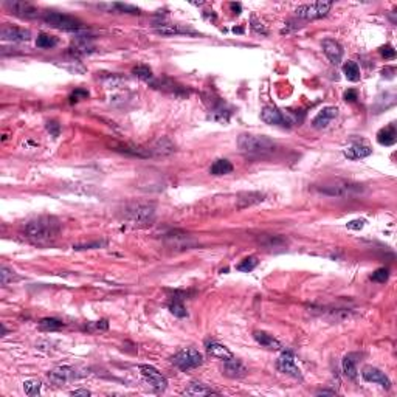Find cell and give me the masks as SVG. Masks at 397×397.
Returning <instances> with one entry per match:
<instances>
[{"label": "cell", "instance_id": "42", "mask_svg": "<svg viewBox=\"0 0 397 397\" xmlns=\"http://www.w3.org/2000/svg\"><path fill=\"white\" fill-rule=\"evenodd\" d=\"M365 223H366V222H365L363 219H357V220H351V222H348V225H346V227H348L349 230H361V228L365 227Z\"/></svg>", "mask_w": 397, "mask_h": 397}, {"label": "cell", "instance_id": "20", "mask_svg": "<svg viewBox=\"0 0 397 397\" xmlns=\"http://www.w3.org/2000/svg\"><path fill=\"white\" fill-rule=\"evenodd\" d=\"M253 338L259 343L262 348H267L270 351H281L283 349V344L276 340L273 335H270V334H267L264 331H256L253 334Z\"/></svg>", "mask_w": 397, "mask_h": 397}, {"label": "cell", "instance_id": "28", "mask_svg": "<svg viewBox=\"0 0 397 397\" xmlns=\"http://www.w3.org/2000/svg\"><path fill=\"white\" fill-rule=\"evenodd\" d=\"M65 324L58 320V318H42L39 321V329L41 331H47V332H51V331H59L62 329Z\"/></svg>", "mask_w": 397, "mask_h": 397}, {"label": "cell", "instance_id": "10", "mask_svg": "<svg viewBox=\"0 0 397 397\" xmlns=\"http://www.w3.org/2000/svg\"><path fill=\"white\" fill-rule=\"evenodd\" d=\"M276 369L283 374H286V375L293 377V378H303L300 368L295 365V357H293V354L290 351H284L278 357V360H276Z\"/></svg>", "mask_w": 397, "mask_h": 397}, {"label": "cell", "instance_id": "7", "mask_svg": "<svg viewBox=\"0 0 397 397\" xmlns=\"http://www.w3.org/2000/svg\"><path fill=\"white\" fill-rule=\"evenodd\" d=\"M171 361H172V365L177 366L179 369L189 371V369H194L203 363V355L197 349L186 348V349L179 351L176 355H172Z\"/></svg>", "mask_w": 397, "mask_h": 397}, {"label": "cell", "instance_id": "30", "mask_svg": "<svg viewBox=\"0 0 397 397\" xmlns=\"http://www.w3.org/2000/svg\"><path fill=\"white\" fill-rule=\"evenodd\" d=\"M41 386H42V383L39 380H34V378H30V380L24 382V391L30 397L39 395L41 394Z\"/></svg>", "mask_w": 397, "mask_h": 397}, {"label": "cell", "instance_id": "23", "mask_svg": "<svg viewBox=\"0 0 397 397\" xmlns=\"http://www.w3.org/2000/svg\"><path fill=\"white\" fill-rule=\"evenodd\" d=\"M185 395H210V394H219V391L210 388L208 385L200 383V382H193L189 386L183 391Z\"/></svg>", "mask_w": 397, "mask_h": 397}, {"label": "cell", "instance_id": "18", "mask_svg": "<svg viewBox=\"0 0 397 397\" xmlns=\"http://www.w3.org/2000/svg\"><path fill=\"white\" fill-rule=\"evenodd\" d=\"M222 374L230 377V378H240V377H244L247 374V369H245V366L240 363L239 360L231 358L228 361H223Z\"/></svg>", "mask_w": 397, "mask_h": 397}, {"label": "cell", "instance_id": "2", "mask_svg": "<svg viewBox=\"0 0 397 397\" xmlns=\"http://www.w3.org/2000/svg\"><path fill=\"white\" fill-rule=\"evenodd\" d=\"M314 189L317 193L327 196V197H354L365 191V186L343 179H332L326 180L323 183L314 185Z\"/></svg>", "mask_w": 397, "mask_h": 397}, {"label": "cell", "instance_id": "9", "mask_svg": "<svg viewBox=\"0 0 397 397\" xmlns=\"http://www.w3.org/2000/svg\"><path fill=\"white\" fill-rule=\"evenodd\" d=\"M4 8L10 14L22 17V19H34L39 16V10L28 2H24V0H7V2H4Z\"/></svg>", "mask_w": 397, "mask_h": 397}, {"label": "cell", "instance_id": "34", "mask_svg": "<svg viewBox=\"0 0 397 397\" xmlns=\"http://www.w3.org/2000/svg\"><path fill=\"white\" fill-rule=\"evenodd\" d=\"M90 51H92V47L85 41L78 42V44L70 47V53H73V55H87V53H90Z\"/></svg>", "mask_w": 397, "mask_h": 397}, {"label": "cell", "instance_id": "6", "mask_svg": "<svg viewBox=\"0 0 397 397\" xmlns=\"http://www.w3.org/2000/svg\"><path fill=\"white\" fill-rule=\"evenodd\" d=\"M262 121L270 124V126H280V127H292L293 124H297V116L287 112V110H281L278 107L273 106H267L264 107L262 113H261Z\"/></svg>", "mask_w": 397, "mask_h": 397}, {"label": "cell", "instance_id": "26", "mask_svg": "<svg viewBox=\"0 0 397 397\" xmlns=\"http://www.w3.org/2000/svg\"><path fill=\"white\" fill-rule=\"evenodd\" d=\"M343 73L344 76H346L348 81H352V82H357L360 81V68L357 65V62L354 61H348V62H344L343 64Z\"/></svg>", "mask_w": 397, "mask_h": 397}, {"label": "cell", "instance_id": "19", "mask_svg": "<svg viewBox=\"0 0 397 397\" xmlns=\"http://www.w3.org/2000/svg\"><path fill=\"white\" fill-rule=\"evenodd\" d=\"M206 352H208L211 357L214 358H219L222 361H228L231 358H234L233 352L227 348V346H223V344L217 343V341H210V343H206Z\"/></svg>", "mask_w": 397, "mask_h": 397}, {"label": "cell", "instance_id": "39", "mask_svg": "<svg viewBox=\"0 0 397 397\" xmlns=\"http://www.w3.org/2000/svg\"><path fill=\"white\" fill-rule=\"evenodd\" d=\"M89 98V92L84 90V89H76L72 95H70V102H78L81 99H85Z\"/></svg>", "mask_w": 397, "mask_h": 397}, {"label": "cell", "instance_id": "47", "mask_svg": "<svg viewBox=\"0 0 397 397\" xmlns=\"http://www.w3.org/2000/svg\"><path fill=\"white\" fill-rule=\"evenodd\" d=\"M323 394H331V395H334L335 392L334 391H318L317 392V395H323Z\"/></svg>", "mask_w": 397, "mask_h": 397}, {"label": "cell", "instance_id": "35", "mask_svg": "<svg viewBox=\"0 0 397 397\" xmlns=\"http://www.w3.org/2000/svg\"><path fill=\"white\" fill-rule=\"evenodd\" d=\"M388 278H389V270L385 269V267L377 269V270L371 275V280L375 281V283H385V281H388Z\"/></svg>", "mask_w": 397, "mask_h": 397}, {"label": "cell", "instance_id": "22", "mask_svg": "<svg viewBox=\"0 0 397 397\" xmlns=\"http://www.w3.org/2000/svg\"><path fill=\"white\" fill-rule=\"evenodd\" d=\"M377 142L382 146H392L397 142V130L394 124H388L386 127L377 132Z\"/></svg>", "mask_w": 397, "mask_h": 397}, {"label": "cell", "instance_id": "45", "mask_svg": "<svg viewBox=\"0 0 397 397\" xmlns=\"http://www.w3.org/2000/svg\"><path fill=\"white\" fill-rule=\"evenodd\" d=\"M70 394L75 395V397H78V395H85V397H87V395H90L92 392H90L89 389H75V391H72Z\"/></svg>", "mask_w": 397, "mask_h": 397}, {"label": "cell", "instance_id": "37", "mask_svg": "<svg viewBox=\"0 0 397 397\" xmlns=\"http://www.w3.org/2000/svg\"><path fill=\"white\" fill-rule=\"evenodd\" d=\"M104 245H106V242H102V240H95V242H85V244L73 245V248L75 250H93V248H101Z\"/></svg>", "mask_w": 397, "mask_h": 397}, {"label": "cell", "instance_id": "16", "mask_svg": "<svg viewBox=\"0 0 397 397\" xmlns=\"http://www.w3.org/2000/svg\"><path fill=\"white\" fill-rule=\"evenodd\" d=\"M338 115V109L334 107V106H327V107H323L317 115L315 118L312 119V126L315 129H324L331 124V121L334 118H337Z\"/></svg>", "mask_w": 397, "mask_h": 397}, {"label": "cell", "instance_id": "17", "mask_svg": "<svg viewBox=\"0 0 397 397\" xmlns=\"http://www.w3.org/2000/svg\"><path fill=\"white\" fill-rule=\"evenodd\" d=\"M344 157L349 160H360V159H366L372 154L371 146L365 145V143H352L351 146H348L346 149L343 151Z\"/></svg>", "mask_w": 397, "mask_h": 397}, {"label": "cell", "instance_id": "15", "mask_svg": "<svg viewBox=\"0 0 397 397\" xmlns=\"http://www.w3.org/2000/svg\"><path fill=\"white\" fill-rule=\"evenodd\" d=\"M323 51H324L326 58L329 59L334 65H338L343 59V55H344V50L340 45V42H337L334 39H324L323 41Z\"/></svg>", "mask_w": 397, "mask_h": 397}, {"label": "cell", "instance_id": "24", "mask_svg": "<svg viewBox=\"0 0 397 397\" xmlns=\"http://www.w3.org/2000/svg\"><path fill=\"white\" fill-rule=\"evenodd\" d=\"M230 172H233V165L227 159H217L210 168V174L213 176H227Z\"/></svg>", "mask_w": 397, "mask_h": 397}, {"label": "cell", "instance_id": "3", "mask_svg": "<svg viewBox=\"0 0 397 397\" xmlns=\"http://www.w3.org/2000/svg\"><path fill=\"white\" fill-rule=\"evenodd\" d=\"M237 148L240 152L250 155H264L272 154L276 149V143L264 135H250L242 134L237 138Z\"/></svg>", "mask_w": 397, "mask_h": 397}, {"label": "cell", "instance_id": "48", "mask_svg": "<svg viewBox=\"0 0 397 397\" xmlns=\"http://www.w3.org/2000/svg\"><path fill=\"white\" fill-rule=\"evenodd\" d=\"M7 335V327H5V324H2V337H5Z\"/></svg>", "mask_w": 397, "mask_h": 397}, {"label": "cell", "instance_id": "33", "mask_svg": "<svg viewBox=\"0 0 397 397\" xmlns=\"http://www.w3.org/2000/svg\"><path fill=\"white\" fill-rule=\"evenodd\" d=\"M256 266H257V259H256L254 256H250V257H245L244 261H240V262L237 264L236 269H237L239 272H245V273H248V272L254 270Z\"/></svg>", "mask_w": 397, "mask_h": 397}, {"label": "cell", "instance_id": "13", "mask_svg": "<svg viewBox=\"0 0 397 397\" xmlns=\"http://www.w3.org/2000/svg\"><path fill=\"white\" fill-rule=\"evenodd\" d=\"M140 372H142V375L146 378L148 383H149L152 388H155L157 391H163V389H166V386H168L166 377H165L162 372H159L154 366L142 365V366H140Z\"/></svg>", "mask_w": 397, "mask_h": 397}, {"label": "cell", "instance_id": "8", "mask_svg": "<svg viewBox=\"0 0 397 397\" xmlns=\"http://www.w3.org/2000/svg\"><path fill=\"white\" fill-rule=\"evenodd\" d=\"M332 8V2H315L309 5H301L295 10V16L304 21H314L324 17Z\"/></svg>", "mask_w": 397, "mask_h": 397}, {"label": "cell", "instance_id": "4", "mask_svg": "<svg viewBox=\"0 0 397 397\" xmlns=\"http://www.w3.org/2000/svg\"><path fill=\"white\" fill-rule=\"evenodd\" d=\"M44 24L48 25L50 28H56L61 31H81L84 30V24L76 19L73 16L62 14V13H55L48 11L44 14Z\"/></svg>", "mask_w": 397, "mask_h": 397}, {"label": "cell", "instance_id": "12", "mask_svg": "<svg viewBox=\"0 0 397 397\" xmlns=\"http://www.w3.org/2000/svg\"><path fill=\"white\" fill-rule=\"evenodd\" d=\"M0 39L10 41V42H28L31 39L30 30L13 27V25H4L0 28Z\"/></svg>", "mask_w": 397, "mask_h": 397}, {"label": "cell", "instance_id": "1", "mask_svg": "<svg viewBox=\"0 0 397 397\" xmlns=\"http://www.w3.org/2000/svg\"><path fill=\"white\" fill-rule=\"evenodd\" d=\"M24 236L36 244H48L61 233V222L55 216H39L28 220L24 228Z\"/></svg>", "mask_w": 397, "mask_h": 397}, {"label": "cell", "instance_id": "21", "mask_svg": "<svg viewBox=\"0 0 397 397\" xmlns=\"http://www.w3.org/2000/svg\"><path fill=\"white\" fill-rule=\"evenodd\" d=\"M155 31L159 34H163V36H179V34H191V36H196L197 31H194L193 28H188L183 25H160L155 27Z\"/></svg>", "mask_w": 397, "mask_h": 397}, {"label": "cell", "instance_id": "43", "mask_svg": "<svg viewBox=\"0 0 397 397\" xmlns=\"http://www.w3.org/2000/svg\"><path fill=\"white\" fill-rule=\"evenodd\" d=\"M343 98H344V101H346V102H355L358 99L357 90H354V89L346 90V92H344V95H343Z\"/></svg>", "mask_w": 397, "mask_h": 397}, {"label": "cell", "instance_id": "40", "mask_svg": "<svg viewBox=\"0 0 397 397\" xmlns=\"http://www.w3.org/2000/svg\"><path fill=\"white\" fill-rule=\"evenodd\" d=\"M380 55L385 58V59H394L395 58V50H394V47L392 45H385V47H382L380 48Z\"/></svg>", "mask_w": 397, "mask_h": 397}, {"label": "cell", "instance_id": "41", "mask_svg": "<svg viewBox=\"0 0 397 397\" xmlns=\"http://www.w3.org/2000/svg\"><path fill=\"white\" fill-rule=\"evenodd\" d=\"M47 130L53 137H58L59 132H61V124L58 121H55V119H51V121L47 123Z\"/></svg>", "mask_w": 397, "mask_h": 397}, {"label": "cell", "instance_id": "25", "mask_svg": "<svg viewBox=\"0 0 397 397\" xmlns=\"http://www.w3.org/2000/svg\"><path fill=\"white\" fill-rule=\"evenodd\" d=\"M262 200H264V194L261 193H244V194H239L237 197V206L239 208H247V206L259 203Z\"/></svg>", "mask_w": 397, "mask_h": 397}, {"label": "cell", "instance_id": "38", "mask_svg": "<svg viewBox=\"0 0 397 397\" xmlns=\"http://www.w3.org/2000/svg\"><path fill=\"white\" fill-rule=\"evenodd\" d=\"M13 272L10 269H7L5 266L0 269V283H2V286H8L10 281H13Z\"/></svg>", "mask_w": 397, "mask_h": 397}, {"label": "cell", "instance_id": "46", "mask_svg": "<svg viewBox=\"0 0 397 397\" xmlns=\"http://www.w3.org/2000/svg\"><path fill=\"white\" fill-rule=\"evenodd\" d=\"M230 8L233 10L234 14H239L240 10H242V7H240V4H230Z\"/></svg>", "mask_w": 397, "mask_h": 397}, {"label": "cell", "instance_id": "14", "mask_svg": "<svg viewBox=\"0 0 397 397\" xmlns=\"http://www.w3.org/2000/svg\"><path fill=\"white\" fill-rule=\"evenodd\" d=\"M361 377H363L366 382L377 383V385H380L385 389L391 388V380L385 375V372H382L380 369H377L374 366H365L363 371H361Z\"/></svg>", "mask_w": 397, "mask_h": 397}, {"label": "cell", "instance_id": "27", "mask_svg": "<svg viewBox=\"0 0 397 397\" xmlns=\"http://www.w3.org/2000/svg\"><path fill=\"white\" fill-rule=\"evenodd\" d=\"M341 369H343V374L349 377V378H354L357 377V368H355V360H354V355H346L343 360H341Z\"/></svg>", "mask_w": 397, "mask_h": 397}, {"label": "cell", "instance_id": "44", "mask_svg": "<svg viewBox=\"0 0 397 397\" xmlns=\"http://www.w3.org/2000/svg\"><path fill=\"white\" fill-rule=\"evenodd\" d=\"M251 28L256 31V33H262V34H267V30L262 27V24H259V22H256V19L253 17L251 19Z\"/></svg>", "mask_w": 397, "mask_h": 397}, {"label": "cell", "instance_id": "11", "mask_svg": "<svg viewBox=\"0 0 397 397\" xmlns=\"http://www.w3.org/2000/svg\"><path fill=\"white\" fill-rule=\"evenodd\" d=\"M79 377L81 374H78V371L72 366H58L48 372V380L53 385H64Z\"/></svg>", "mask_w": 397, "mask_h": 397}, {"label": "cell", "instance_id": "32", "mask_svg": "<svg viewBox=\"0 0 397 397\" xmlns=\"http://www.w3.org/2000/svg\"><path fill=\"white\" fill-rule=\"evenodd\" d=\"M132 73H134L137 78L143 79V81H151L152 76H154V75H152V70H151V68H149L148 65H137V67H134Z\"/></svg>", "mask_w": 397, "mask_h": 397}, {"label": "cell", "instance_id": "31", "mask_svg": "<svg viewBox=\"0 0 397 397\" xmlns=\"http://www.w3.org/2000/svg\"><path fill=\"white\" fill-rule=\"evenodd\" d=\"M58 44V39L55 36H50V34H39L38 36V41H36V45L39 48H53L55 45Z\"/></svg>", "mask_w": 397, "mask_h": 397}, {"label": "cell", "instance_id": "29", "mask_svg": "<svg viewBox=\"0 0 397 397\" xmlns=\"http://www.w3.org/2000/svg\"><path fill=\"white\" fill-rule=\"evenodd\" d=\"M168 309H169V312L174 315V317H179V318H185L188 317V312H186V309L183 306V303L179 300V298H172V301L168 304Z\"/></svg>", "mask_w": 397, "mask_h": 397}, {"label": "cell", "instance_id": "36", "mask_svg": "<svg viewBox=\"0 0 397 397\" xmlns=\"http://www.w3.org/2000/svg\"><path fill=\"white\" fill-rule=\"evenodd\" d=\"M112 8L118 10L119 13H126V14H140V10L132 5H127V4H113Z\"/></svg>", "mask_w": 397, "mask_h": 397}, {"label": "cell", "instance_id": "5", "mask_svg": "<svg viewBox=\"0 0 397 397\" xmlns=\"http://www.w3.org/2000/svg\"><path fill=\"white\" fill-rule=\"evenodd\" d=\"M123 214L134 225H143L154 219L155 206L152 203H129L124 206Z\"/></svg>", "mask_w": 397, "mask_h": 397}]
</instances>
